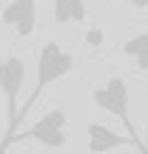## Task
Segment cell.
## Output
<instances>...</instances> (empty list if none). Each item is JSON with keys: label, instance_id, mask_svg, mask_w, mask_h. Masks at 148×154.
<instances>
[{"label": "cell", "instance_id": "1", "mask_svg": "<svg viewBox=\"0 0 148 154\" xmlns=\"http://www.w3.org/2000/svg\"><path fill=\"white\" fill-rule=\"evenodd\" d=\"M71 69H74V57L68 54L60 43L49 40V43L40 46V54H37V80H34V88H32V94L26 97V103H20V111H17V126H20V120L34 109V103H37V97L46 91V86H51L54 80L66 77Z\"/></svg>", "mask_w": 148, "mask_h": 154}, {"label": "cell", "instance_id": "2", "mask_svg": "<svg viewBox=\"0 0 148 154\" xmlns=\"http://www.w3.org/2000/svg\"><path fill=\"white\" fill-rule=\"evenodd\" d=\"M26 83V63L23 57L9 54L6 60H0V94L6 97V117H9V131L3 137V146H9V140L17 134V111H20V88Z\"/></svg>", "mask_w": 148, "mask_h": 154}, {"label": "cell", "instance_id": "3", "mask_svg": "<svg viewBox=\"0 0 148 154\" xmlns=\"http://www.w3.org/2000/svg\"><path fill=\"white\" fill-rule=\"evenodd\" d=\"M91 97H94V103H97L103 111L114 114L117 120L125 126L128 137L137 143V149L145 151V149H143V140H140L137 128H134V123H131V114H128V83L122 80V77H108V80H105V86H97V88H94Z\"/></svg>", "mask_w": 148, "mask_h": 154}, {"label": "cell", "instance_id": "4", "mask_svg": "<svg viewBox=\"0 0 148 154\" xmlns=\"http://www.w3.org/2000/svg\"><path fill=\"white\" fill-rule=\"evenodd\" d=\"M66 126H68V111L66 109H49L32 128L26 131H17L9 143H23V140H34V143L46 146V149H63L68 143V134H66Z\"/></svg>", "mask_w": 148, "mask_h": 154}, {"label": "cell", "instance_id": "5", "mask_svg": "<svg viewBox=\"0 0 148 154\" xmlns=\"http://www.w3.org/2000/svg\"><path fill=\"white\" fill-rule=\"evenodd\" d=\"M0 20L17 32V37H32L37 26V0H11L3 11Z\"/></svg>", "mask_w": 148, "mask_h": 154}, {"label": "cell", "instance_id": "6", "mask_svg": "<svg viewBox=\"0 0 148 154\" xmlns=\"http://www.w3.org/2000/svg\"><path fill=\"white\" fill-rule=\"evenodd\" d=\"M86 140H88V151L91 154H108L114 149H122V146H134L137 149V143H134L128 134H117L114 128L103 126V123L91 120L86 126Z\"/></svg>", "mask_w": 148, "mask_h": 154}, {"label": "cell", "instance_id": "7", "mask_svg": "<svg viewBox=\"0 0 148 154\" xmlns=\"http://www.w3.org/2000/svg\"><path fill=\"white\" fill-rule=\"evenodd\" d=\"M86 20V3L83 0H54V23H83Z\"/></svg>", "mask_w": 148, "mask_h": 154}, {"label": "cell", "instance_id": "8", "mask_svg": "<svg viewBox=\"0 0 148 154\" xmlns=\"http://www.w3.org/2000/svg\"><path fill=\"white\" fill-rule=\"evenodd\" d=\"M122 54L131 57L140 72H148V32L137 34V37H128L125 43H122Z\"/></svg>", "mask_w": 148, "mask_h": 154}, {"label": "cell", "instance_id": "9", "mask_svg": "<svg viewBox=\"0 0 148 154\" xmlns=\"http://www.w3.org/2000/svg\"><path fill=\"white\" fill-rule=\"evenodd\" d=\"M86 43H88V46H100V43H103V29H88Z\"/></svg>", "mask_w": 148, "mask_h": 154}, {"label": "cell", "instance_id": "10", "mask_svg": "<svg viewBox=\"0 0 148 154\" xmlns=\"http://www.w3.org/2000/svg\"><path fill=\"white\" fill-rule=\"evenodd\" d=\"M134 9H148V0H128Z\"/></svg>", "mask_w": 148, "mask_h": 154}, {"label": "cell", "instance_id": "11", "mask_svg": "<svg viewBox=\"0 0 148 154\" xmlns=\"http://www.w3.org/2000/svg\"><path fill=\"white\" fill-rule=\"evenodd\" d=\"M145 94H148V83H145ZM143 146H145V154H148V128H145V140H143Z\"/></svg>", "mask_w": 148, "mask_h": 154}, {"label": "cell", "instance_id": "12", "mask_svg": "<svg viewBox=\"0 0 148 154\" xmlns=\"http://www.w3.org/2000/svg\"><path fill=\"white\" fill-rule=\"evenodd\" d=\"M0 154H3V151H0Z\"/></svg>", "mask_w": 148, "mask_h": 154}]
</instances>
